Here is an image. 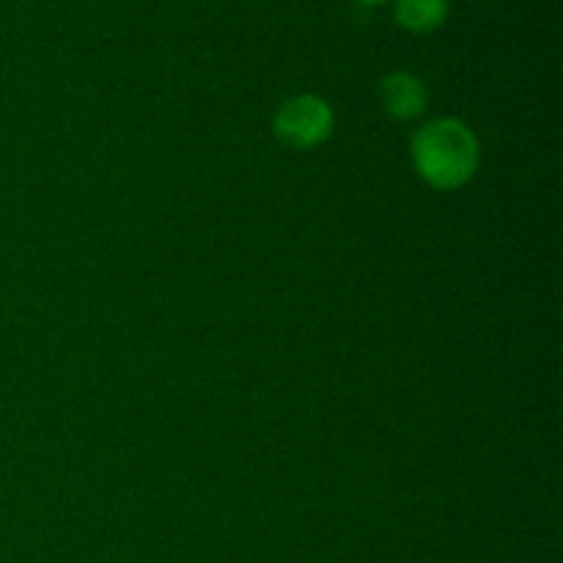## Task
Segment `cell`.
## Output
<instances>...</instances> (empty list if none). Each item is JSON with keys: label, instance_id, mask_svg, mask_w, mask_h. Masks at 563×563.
I'll list each match as a JSON object with an SVG mask.
<instances>
[{"label": "cell", "instance_id": "obj_2", "mask_svg": "<svg viewBox=\"0 0 563 563\" xmlns=\"http://www.w3.org/2000/svg\"><path fill=\"white\" fill-rule=\"evenodd\" d=\"M333 132V110L313 93L291 97L275 113V135L295 148H313Z\"/></svg>", "mask_w": 563, "mask_h": 563}, {"label": "cell", "instance_id": "obj_4", "mask_svg": "<svg viewBox=\"0 0 563 563\" xmlns=\"http://www.w3.org/2000/svg\"><path fill=\"white\" fill-rule=\"evenodd\" d=\"M449 16V0H396V20L401 27L429 33Z\"/></svg>", "mask_w": 563, "mask_h": 563}, {"label": "cell", "instance_id": "obj_3", "mask_svg": "<svg viewBox=\"0 0 563 563\" xmlns=\"http://www.w3.org/2000/svg\"><path fill=\"white\" fill-rule=\"evenodd\" d=\"M427 86L410 71H394L383 80V104L396 119H416L427 110Z\"/></svg>", "mask_w": 563, "mask_h": 563}, {"label": "cell", "instance_id": "obj_5", "mask_svg": "<svg viewBox=\"0 0 563 563\" xmlns=\"http://www.w3.org/2000/svg\"><path fill=\"white\" fill-rule=\"evenodd\" d=\"M361 3H383V0H361Z\"/></svg>", "mask_w": 563, "mask_h": 563}, {"label": "cell", "instance_id": "obj_1", "mask_svg": "<svg viewBox=\"0 0 563 563\" xmlns=\"http://www.w3.org/2000/svg\"><path fill=\"white\" fill-rule=\"evenodd\" d=\"M412 163L438 190L467 185L478 168V141L460 119H434L412 137Z\"/></svg>", "mask_w": 563, "mask_h": 563}]
</instances>
